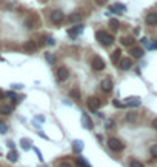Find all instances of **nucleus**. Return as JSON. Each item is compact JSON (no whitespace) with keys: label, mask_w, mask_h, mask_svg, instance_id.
<instances>
[{"label":"nucleus","mask_w":157,"mask_h":167,"mask_svg":"<svg viewBox=\"0 0 157 167\" xmlns=\"http://www.w3.org/2000/svg\"><path fill=\"white\" fill-rule=\"evenodd\" d=\"M96 39L99 40V43H102L103 46H110V44L114 43V37H113L111 34L105 32V31H99V32L96 34Z\"/></svg>","instance_id":"nucleus-1"},{"label":"nucleus","mask_w":157,"mask_h":167,"mask_svg":"<svg viewBox=\"0 0 157 167\" xmlns=\"http://www.w3.org/2000/svg\"><path fill=\"white\" fill-rule=\"evenodd\" d=\"M108 146H110V149L114 150V152H122V150H123V143H122L119 138H110V140H108Z\"/></svg>","instance_id":"nucleus-2"},{"label":"nucleus","mask_w":157,"mask_h":167,"mask_svg":"<svg viewBox=\"0 0 157 167\" xmlns=\"http://www.w3.org/2000/svg\"><path fill=\"white\" fill-rule=\"evenodd\" d=\"M63 19H65V15H63V12H62L60 9H54V11L51 12V22H52L54 25H60V23L63 22Z\"/></svg>","instance_id":"nucleus-3"},{"label":"nucleus","mask_w":157,"mask_h":167,"mask_svg":"<svg viewBox=\"0 0 157 167\" xmlns=\"http://www.w3.org/2000/svg\"><path fill=\"white\" fill-rule=\"evenodd\" d=\"M68 77H70V71H68V68L62 66V68L57 69V80H59V81H65Z\"/></svg>","instance_id":"nucleus-4"},{"label":"nucleus","mask_w":157,"mask_h":167,"mask_svg":"<svg viewBox=\"0 0 157 167\" xmlns=\"http://www.w3.org/2000/svg\"><path fill=\"white\" fill-rule=\"evenodd\" d=\"M88 106H89V109L97 111V109L100 107V100H99L97 97H89V98H88Z\"/></svg>","instance_id":"nucleus-5"},{"label":"nucleus","mask_w":157,"mask_h":167,"mask_svg":"<svg viewBox=\"0 0 157 167\" xmlns=\"http://www.w3.org/2000/svg\"><path fill=\"white\" fill-rule=\"evenodd\" d=\"M92 69H94V71H102V69H105V61H103L102 58L96 57V58L92 60Z\"/></svg>","instance_id":"nucleus-6"},{"label":"nucleus","mask_w":157,"mask_h":167,"mask_svg":"<svg viewBox=\"0 0 157 167\" xmlns=\"http://www.w3.org/2000/svg\"><path fill=\"white\" fill-rule=\"evenodd\" d=\"M131 66H132V61H131L129 58H122V60L119 61V68H120L122 71H128Z\"/></svg>","instance_id":"nucleus-7"},{"label":"nucleus","mask_w":157,"mask_h":167,"mask_svg":"<svg viewBox=\"0 0 157 167\" xmlns=\"http://www.w3.org/2000/svg\"><path fill=\"white\" fill-rule=\"evenodd\" d=\"M100 87L105 90V92H111L113 90V81L110 78H105L102 83H100Z\"/></svg>","instance_id":"nucleus-8"},{"label":"nucleus","mask_w":157,"mask_h":167,"mask_svg":"<svg viewBox=\"0 0 157 167\" xmlns=\"http://www.w3.org/2000/svg\"><path fill=\"white\" fill-rule=\"evenodd\" d=\"M146 23L151 25V26H156L157 25V14L156 12H150V14L146 15Z\"/></svg>","instance_id":"nucleus-9"},{"label":"nucleus","mask_w":157,"mask_h":167,"mask_svg":"<svg viewBox=\"0 0 157 167\" xmlns=\"http://www.w3.org/2000/svg\"><path fill=\"white\" fill-rule=\"evenodd\" d=\"M83 31V26L82 25H77V26H74V29H70L68 31V34L71 35V37H76V35H78L80 32Z\"/></svg>","instance_id":"nucleus-10"},{"label":"nucleus","mask_w":157,"mask_h":167,"mask_svg":"<svg viewBox=\"0 0 157 167\" xmlns=\"http://www.w3.org/2000/svg\"><path fill=\"white\" fill-rule=\"evenodd\" d=\"M131 55L136 57V58H140V57H143V49L142 48H132L131 49Z\"/></svg>","instance_id":"nucleus-11"},{"label":"nucleus","mask_w":157,"mask_h":167,"mask_svg":"<svg viewBox=\"0 0 157 167\" xmlns=\"http://www.w3.org/2000/svg\"><path fill=\"white\" fill-rule=\"evenodd\" d=\"M126 104L128 106H140V98H137V97H131V98H128L126 100Z\"/></svg>","instance_id":"nucleus-12"},{"label":"nucleus","mask_w":157,"mask_h":167,"mask_svg":"<svg viewBox=\"0 0 157 167\" xmlns=\"http://www.w3.org/2000/svg\"><path fill=\"white\" fill-rule=\"evenodd\" d=\"M0 114L2 115H9L11 114V107L6 104H0Z\"/></svg>","instance_id":"nucleus-13"},{"label":"nucleus","mask_w":157,"mask_h":167,"mask_svg":"<svg viewBox=\"0 0 157 167\" xmlns=\"http://www.w3.org/2000/svg\"><path fill=\"white\" fill-rule=\"evenodd\" d=\"M110 28L114 29V31H117L119 28H120V22L116 20V19H111V20H110Z\"/></svg>","instance_id":"nucleus-14"},{"label":"nucleus","mask_w":157,"mask_h":167,"mask_svg":"<svg viewBox=\"0 0 157 167\" xmlns=\"http://www.w3.org/2000/svg\"><path fill=\"white\" fill-rule=\"evenodd\" d=\"M120 42H122L123 46H131V44L134 43V39H132V37H122Z\"/></svg>","instance_id":"nucleus-15"},{"label":"nucleus","mask_w":157,"mask_h":167,"mask_svg":"<svg viewBox=\"0 0 157 167\" xmlns=\"http://www.w3.org/2000/svg\"><path fill=\"white\" fill-rule=\"evenodd\" d=\"M111 60H113V63H119V61H120V49H116V51L113 52Z\"/></svg>","instance_id":"nucleus-16"},{"label":"nucleus","mask_w":157,"mask_h":167,"mask_svg":"<svg viewBox=\"0 0 157 167\" xmlns=\"http://www.w3.org/2000/svg\"><path fill=\"white\" fill-rule=\"evenodd\" d=\"M82 121H83L85 127H88V129H92V127H94V126H92V123H91V120H89L86 115H83V117H82Z\"/></svg>","instance_id":"nucleus-17"},{"label":"nucleus","mask_w":157,"mask_h":167,"mask_svg":"<svg viewBox=\"0 0 157 167\" xmlns=\"http://www.w3.org/2000/svg\"><path fill=\"white\" fill-rule=\"evenodd\" d=\"M78 20H82V14L80 12H76V14H71V17H70V22L71 23H76Z\"/></svg>","instance_id":"nucleus-18"},{"label":"nucleus","mask_w":157,"mask_h":167,"mask_svg":"<svg viewBox=\"0 0 157 167\" xmlns=\"http://www.w3.org/2000/svg\"><path fill=\"white\" fill-rule=\"evenodd\" d=\"M74 167H89V164H88V161H86V160L80 158L77 163H76V166H74Z\"/></svg>","instance_id":"nucleus-19"},{"label":"nucleus","mask_w":157,"mask_h":167,"mask_svg":"<svg viewBox=\"0 0 157 167\" xmlns=\"http://www.w3.org/2000/svg\"><path fill=\"white\" fill-rule=\"evenodd\" d=\"M25 49H26V51H29V52H33V51L36 49V43H34V42H28L26 44H25Z\"/></svg>","instance_id":"nucleus-20"},{"label":"nucleus","mask_w":157,"mask_h":167,"mask_svg":"<svg viewBox=\"0 0 157 167\" xmlns=\"http://www.w3.org/2000/svg\"><path fill=\"white\" fill-rule=\"evenodd\" d=\"M73 147H74V150H76V152H80V150L83 149V144H82L80 141H74V144H73Z\"/></svg>","instance_id":"nucleus-21"},{"label":"nucleus","mask_w":157,"mask_h":167,"mask_svg":"<svg viewBox=\"0 0 157 167\" xmlns=\"http://www.w3.org/2000/svg\"><path fill=\"white\" fill-rule=\"evenodd\" d=\"M17 158H19V157H17L16 152H9V153H8V160H9V161H16Z\"/></svg>","instance_id":"nucleus-22"},{"label":"nucleus","mask_w":157,"mask_h":167,"mask_svg":"<svg viewBox=\"0 0 157 167\" xmlns=\"http://www.w3.org/2000/svg\"><path fill=\"white\" fill-rule=\"evenodd\" d=\"M129 167H143V164H142L140 161H136V160H134V161L129 163Z\"/></svg>","instance_id":"nucleus-23"},{"label":"nucleus","mask_w":157,"mask_h":167,"mask_svg":"<svg viewBox=\"0 0 157 167\" xmlns=\"http://www.w3.org/2000/svg\"><path fill=\"white\" fill-rule=\"evenodd\" d=\"M20 144H22V147H23V149L31 147V143H29V141H26V140H22V143H20Z\"/></svg>","instance_id":"nucleus-24"},{"label":"nucleus","mask_w":157,"mask_h":167,"mask_svg":"<svg viewBox=\"0 0 157 167\" xmlns=\"http://www.w3.org/2000/svg\"><path fill=\"white\" fill-rule=\"evenodd\" d=\"M0 132H2V133H6V132H8V127H6L5 123H0Z\"/></svg>","instance_id":"nucleus-25"},{"label":"nucleus","mask_w":157,"mask_h":167,"mask_svg":"<svg viewBox=\"0 0 157 167\" xmlns=\"http://www.w3.org/2000/svg\"><path fill=\"white\" fill-rule=\"evenodd\" d=\"M111 9H113V11H125V6H122V5H117V6H113Z\"/></svg>","instance_id":"nucleus-26"},{"label":"nucleus","mask_w":157,"mask_h":167,"mask_svg":"<svg viewBox=\"0 0 157 167\" xmlns=\"http://www.w3.org/2000/svg\"><path fill=\"white\" fill-rule=\"evenodd\" d=\"M46 60H48V61H51V63H54V61H56V57H54V55H51V54H46Z\"/></svg>","instance_id":"nucleus-27"},{"label":"nucleus","mask_w":157,"mask_h":167,"mask_svg":"<svg viewBox=\"0 0 157 167\" xmlns=\"http://www.w3.org/2000/svg\"><path fill=\"white\" fill-rule=\"evenodd\" d=\"M151 155H153L154 158H157V146H153V147H151Z\"/></svg>","instance_id":"nucleus-28"},{"label":"nucleus","mask_w":157,"mask_h":167,"mask_svg":"<svg viewBox=\"0 0 157 167\" xmlns=\"http://www.w3.org/2000/svg\"><path fill=\"white\" fill-rule=\"evenodd\" d=\"M71 97H76V98H78V97H80V92H78L77 89H74V90H71Z\"/></svg>","instance_id":"nucleus-29"},{"label":"nucleus","mask_w":157,"mask_h":167,"mask_svg":"<svg viewBox=\"0 0 157 167\" xmlns=\"http://www.w3.org/2000/svg\"><path fill=\"white\" fill-rule=\"evenodd\" d=\"M126 120H128V121H134V120H136V115H134V114H129V115L126 117Z\"/></svg>","instance_id":"nucleus-30"},{"label":"nucleus","mask_w":157,"mask_h":167,"mask_svg":"<svg viewBox=\"0 0 157 167\" xmlns=\"http://www.w3.org/2000/svg\"><path fill=\"white\" fill-rule=\"evenodd\" d=\"M46 43H48V44H54V40H52L51 37H48V39H46Z\"/></svg>","instance_id":"nucleus-31"},{"label":"nucleus","mask_w":157,"mask_h":167,"mask_svg":"<svg viewBox=\"0 0 157 167\" xmlns=\"http://www.w3.org/2000/svg\"><path fill=\"white\" fill-rule=\"evenodd\" d=\"M60 167H73V166H71L70 163H62V164H60Z\"/></svg>","instance_id":"nucleus-32"},{"label":"nucleus","mask_w":157,"mask_h":167,"mask_svg":"<svg viewBox=\"0 0 157 167\" xmlns=\"http://www.w3.org/2000/svg\"><path fill=\"white\" fill-rule=\"evenodd\" d=\"M114 106H116V107H122V104L119 103L117 100H114Z\"/></svg>","instance_id":"nucleus-33"},{"label":"nucleus","mask_w":157,"mask_h":167,"mask_svg":"<svg viewBox=\"0 0 157 167\" xmlns=\"http://www.w3.org/2000/svg\"><path fill=\"white\" fill-rule=\"evenodd\" d=\"M96 2H97V3H99V5H103V3H106V2H108V0H96Z\"/></svg>","instance_id":"nucleus-34"},{"label":"nucleus","mask_w":157,"mask_h":167,"mask_svg":"<svg viewBox=\"0 0 157 167\" xmlns=\"http://www.w3.org/2000/svg\"><path fill=\"white\" fill-rule=\"evenodd\" d=\"M153 126H154V129H157V118L153 121Z\"/></svg>","instance_id":"nucleus-35"},{"label":"nucleus","mask_w":157,"mask_h":167,"mask_svg":"<svg viewBox=\"0 0 157 167\" xmlns=\"http://www.w3.org/2000/svg\"><path fill=\"white\" fill-rule=\"evenodd\" d=\"M0 97H2V94H0Z\"/></svg>","instance_id":"nucleus-36"}]
</instances>
